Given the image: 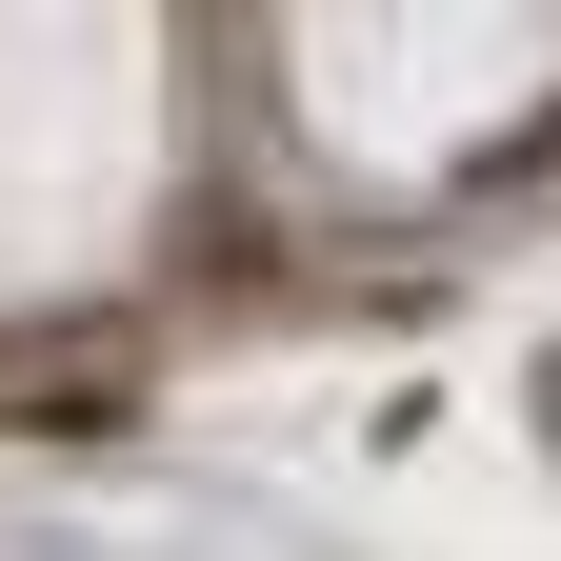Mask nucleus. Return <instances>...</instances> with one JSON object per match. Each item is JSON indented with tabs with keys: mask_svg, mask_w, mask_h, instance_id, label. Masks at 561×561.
<instances>
[{
	"mask_svg": "<svg viewBox=\"0 0 561 561\" xmlns=\"http://www.w3.org/2000/svg\"><path fill=\"white\" fill-rule=\"evenodd\" d=\"M541 442H561V362H541Z\"/></svg>",
	"mask_w": 561,
	"mask_h": 561,
	"instance_id": "nucleus-1",
	"label": "nucleus"
}]
</instances>
